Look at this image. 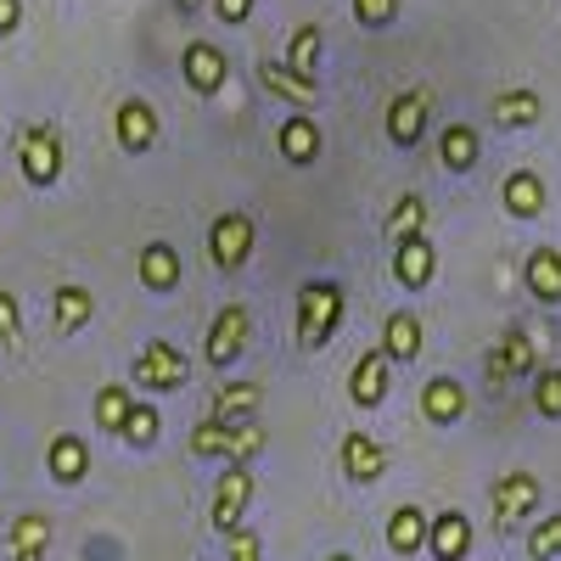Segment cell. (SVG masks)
<instances>
[{"label": "cell", "instance_id": "cell-1", "mask_svg": "<svg viewBox=\"0 0 561 561\" xmlns=\"http://www.w3.org/2000/svg\"><path fill=\"white\" fill-rule=\"evenodd\" d=\"M343 309H348V298H343L337 280H325V275L304 280L298 287V348L320 354L325 343H332V332L343 325Z\"/></svg>", "mask_w": 561, "mask_h": 561}, {"label": "cell", "instance_id": "cell-2", "mask_svg": "<svg viewBox=\"0 0 561 561\" xmlns=\"http://www.w3.org/2000/svg\"><path fill=\"white\" fill-rule=\"evenodd\" d=\"M18 169L28 185H57L62 180V129L57 124H23L18 129Z\"/></svg>", "mask_w": 561, "mask_h": 561}, {"label": "cell", "instance_id": "cell-3", "mask_svg": "<svg viewBox=\"0 0 561 561\" xmlns=\"http://www.w3.org/2000/svg\"><path fill=\"white\" fill-rule=\"evenodd\" d=\"M185 377H192V359H185L174 343H163V337H152L129 365V382L147 388V393H174V388H185Z\"/></svg>", "mask_w": 561, "mask_h": 561}, {"label": "cell", "instance_id": "cell-4", "mask_svg": "<svg viewBox=\"0 0 561 561\" xmlns=\"http://www.w3.org/2000/svg\"><path fill=\"white\" fill-rule=\"evenodd\" d=\"M253 242H259V225H253V214H242V208H230V214H219L214 225H208V264L214 270H242L248 259H253Z\"/></svg>", "mask_w": 561, "mask_h": 561}, {"label": "cell", "instance_id": "cell-5", "mask_svg": "<svg viewBox=\"0 0 561 561\" xmlns=\"http://www.w3.org/2000/svg\"><path fill=\"white\" fill-rule=\"evenodd\" d=\"M264 449V427L259 421H242V427H214L203 415L192 427V455H225L230 466H253V455Z\"/></svg>", "mask_w": 561, "mask_h": 561}, {"label": "cell", "instance_id": "cell-6", "mask_svg": "<svg viewBox=\"0 0 561 561\" xmlns=\"http://www.w3.org/2000/svg\"><path fill=\"white\" fill-rule=\"evenodd\" d=\"M248 337H253V314H248V304H225L214 320H208V337H203V359L214 365V370H230L242 359V348H248Z\"/></svg>", "mask_w": 561, "mask_h": 561}, {"label": "cell", "instance_id": "cell-7", "mask_svg": "<svg viewBox=\"0 0 561 561\" xmlns=\"http://www.w3.org/2000/svg\"><path fill=\"white\" fill-rule=\"evenodd\" d=\"M253 466H225L219 472V483H214V500H208V523L230 539L242 528V517H248V505H253Z\"/></svg>", "mask_w": 561, "mask_h": 561}, {"label": "cell", "instance_id": "cell-8", "mask_svg": "<svg viewBox=\"0 0 561 561\" xmlns=\"http://www.w3.org/2000/svg\"><path fill=\"white\" fill-rule=\"evenodd\" d=\"M433 107H438V96H433L427 84H410V90H399V96L388 102V140H393V147H415V140L427 135Z\"/></svg>", "mask_w": 561, "mask_h": 561}, {"label": "cell", "instance_id": "cell-9", "mask_svg": "<svg viewBox=\"0 0 561 561\" xmlns=\"http://www.w3.org/2000/svg\"><path fill=\"white\" fill-rule=\"evenodd\" d=\"M539 478L534 472H505V478H494V489H489V505H494V523L500 528H517L523 517H534L539 511Z\"/></svg>", "mask_w": 561, "mask_h": 561}, {"label": "cell", "instance_id": "cell-10", "mask_svg": "<svg viewBox=\"0 0 561 561\" xmlns=\"http://www.w3.org/2000/svg\"><path fill=\"white\" fill-rule=\"evenodd\" d=\"M388 393H393V359H388L382 343H377V348H365V354L354 359V370H348V399H354L359 410H377V404H388Z\"/></svg>", "mask_w": 561, "mask_h": 561}, {"label": "cell", "instance_id": "cell-11", "mask_svg": "<svg viewBox=\"0 0 561 561\" xmlns=\"http://www.w3.org/2000/svg\"><path fill=\"white\" fill-rule=\"evenodd\" d=\"M539 365V348H534V337L523 332V325H511V332L489 348V382L494 388H505V382H523L528 370Z\"/></svg>", "mask_w": 561, "mask_h": 561}, {"label": "cell", "instance_id": "cell-12", "mask_svg": "<svg viewBox=\"0 0 561 561\" xmlns=\"http://www.w3.org/2000/svg\"><path fill=\"white\" fill-rule=\"evenodd\" d=\"M113 129H118V147H124L129 158H140V152H152V140H158L163 118H158V107H152V102L124 96V102H118V113H113Z\"/></svg>", "mask_w": 561, "mask_h": 561}, {"label": "cell", "instance_id": "cell-13", "mask_svg": "<svg viewBox=\"0 0 561 561\" xmlns=\"http://www.w3.org/2000/svg\"><path fill=\"white\" fill-rule=\"evenodd\" d=\"M337 460H343V478H348V483H359V489H365V483H377V478L388 472V449H382L377 438H370L365 427L343 433V455H337Z\"/></svg>", "mask_w": 561, "mask_h": 561}, {"label": "cell", "instance_id": "cell-14", "mask_svg": "<svg viewBox=\"0 0 561 561\" xmlns=\"http://www.w3.org/2000/svg\"><path fill=\"white\" fill-rule=\"evenodd\" d=\"M180 73H185V84L197 90V96H214V90H225V51L219 45H208V39H192L185 45V57H180Z\"/></svg>", "mask_w": 561, "mask_h": 561}, {"label": "cell", "instance_id": "cell-15", "mask_svg": "<svg viewBox=\"0 0 561 561\" xmlns=\"http://www.w3.org/2000/svg\"><path fill=\"white\" fill-rule=\"evenodd\" d=\"M427 550H433V561H466V550H472V517L466 511H438L427 523Z\"/></svg>", "mask_w": 561, "mask_h": 561}, {"label": "cell", "instance_id": "cell-16", "mask_svg": "<svg viewBox=\"0 0 561 561\" xmlns=\"http://www.w3.org/2000/svg\"><path fill=\"white\" fill-rule=\"evenodd\" d=\"M275 147H280V158H287L293 169H309L320 158V124L309 113H287L280 129H275Z\"/></svg>", "mask_w": 561, "mask_h": 561}, {"label": "cell", "instance_id": "cell-17", "mask_svg": "<svg viewBox=\"0 0 561 561\" xmlns=\"http://www.w3.org/2000/svg\"><path fill=\"white\" fill-rule=\"evenodd\" d=\"M427 219H433V203L421 197V192H404V197L388 208V219H382L388 248H404V242H415V237H427Z\"/></svg>", "mask_w": 561, "mask_h": 561}, {"label": "cell", "instance_id": "cell-18", "mask_svg": "<svg viewBox=\"0 0 561 561\" xmlns=\"http://www.w3.org/2000/svg\"><path fill=\"white\" fill-rule=\"evenodd\" d=\"M259 404H264V382H225L208 404V421L214 427H242V421H253Z\"/></svg>", "mask_w": 561, "mask_h": 561}, {"label": "cell", "instance_id": "cell-19", "mask_svg": "<svg viewBox=\"0 0 561 561\" xmlns=\"http://www.w3.org/2000/svg\"><path fill=\"white\" fill-rule=\"evenodd\" d=\"M433 275H438V248H433V237H415V242L393 248V280H399V287L421 293Z\"/></svg>", "mask_w": 561, "mask_h": 561}, {"label": "cell", "instance_id": "cell-20", "mask_svg": "<svg viewBox=\"0 0 561 561\" xmlns=\"http://www.w3.org/2000/svg\"><path fill=\"white\" fill-rule=\"evenodd\" d=\"M45 472H51L62 489L84 483V472H90V444H84L79 433H57L51 449H45Z\"/></svg>", "mask_w": 561, "mask_h": 561}, {"label": "cell", "instance_id": "cell-21", "mask_svg": "<svg viewBox=\"0 0 561 561\" xmlns=\"http://www.w3.org/2000/svg\"><path fill=\"white\" fill-rule=\"evenodd\" d=\"M500 203L511 219H539L545 214V180L534 169H511L505 185H500Z\"/></svg>", "mask_w": 561, "mask_h": 561}, {"label": "cell", "instance_id": "cell-22", "mask_svg": "<svg viewBox=\"0 0 561 561\" xmlns=\"http://www.w3.org/2000/svg\"><path fill=\"white\" fill-rule=\"evenodd\" d=\"M421 415L433 421V427H455V421L466 415V388L455 377H433L421 382Z\"/></svg>", "mask_w": 561, "mask_h": 561}, {"label": "cell", "instance_id": "cell-23", "mask_svg": "<svg viewBox=\"0 0 561 561\" xmlns=\"http://www.w3.org/2000/svg\"><path fill=\"white\" fill-rule=\"evenodd\" d=\"M135 275H140V287L147 293H174L180 287V253L169 242H147L135 259Z\"/></svg>", "mask_w": 561, "mask_h": 561}, {"label": "cell", "instance_id": "cell-24", "mask_svg": "<svg viewBox=\"0 0 561 561\" xmlns=\"http://www.w3.org/2000/svg\"><path fill=\"white\" fill-rule=\"evenodd\" d=\"M259 79H264V90H275L280 102H293V113H309V107H314V96H320V84H314V79H298L293 68H280L275 57H264V62H259Z\"/></svg>", "mask_w": 561, "mask_h": 561}, {"label": "cell", "instance_id": "cell-25", "mask_svg": "<svg viewBox=\"0 0 561 561\" xmlns=\"http://www.w3.org/2000/svg\"><path fill=\"white\" fill-rule=\"evenodd\" d=\"M489 113H494V124H500V129H534V124L545 118V102H539V90L517 84V90H500Z\"/></svg>", "mask_w": 561, "mask_h": 561}, {"label": "cell", "instance_id": "cell-26", "mask_svg": "<svg viewBox=\"0 0 561 561\" xmlns=\"http://www.w3.org/2000/svg\"><path fill=\"white\" fill-rule=\"evenodd\" d=\"M90 314H96V298H90V287H57L51 293V325H57V337H73L90 325Z\"/></svg>", "mask_w": 561, "mask_h": 561}, {"label": "cell", "instance_id": "cell-27", "mask_svg": "<svg viewBox=\"0 0 561 561\" xmlns=\"http://www.w3.org/2000/svg\"><path fill=\"white\" fill-rule=\"evenodd\" d=\"M427 511L421 505H399V511H388V550L393 556H415V550H427Z\"/></svg>", "mask_w": 561, "mask_h": 561}, {"label": "cell", "instance_id": "cell-28", "mask_svg": "<svg viewBox=\"0 0 561 561\" xmlns=\"http://www.w3.org/2000/svg\"><path fill=\"white\" fill-rule=\"evenodd\" d=\"M523 280L539 304H561V248H534L523 264Z\"/></svg>", "mask_w": 561, "mask_h": 561}, {"label": "cell", "instance_id": "cell-29", "mask_svg": "<svg viewBox=\"0 0 561 561\" xmlns=\"http://www.w3.org/2000/svg\"><path fill=\"white\" fill-rule=\"evenodd\" d=\"M382 354H388L393 365H410V359L421 354V314H410V309H393V314H388V325H382Z\"/></svg>", "mask_w": 561, "mask_h": 561}, {"label": "cell", "instance_id": "cell-30", "mask_svg": "<svg viewBox=\"0 0 561 561\" xmlns=\"http://www.w3.org/2000/svg\"><path fill=\"white\" fill-rule=\"evenodd\" d=\"M478 152H483V140H478L472 124H444V135H438V158H444L449 174L478 169Z\"/></svg>", "mask_w": 561, "mask_h": 561}, {"label": "cell", "instance_id": "cell-31", "mask_svg": "<svg viewBox=\"0 0 561 561\" xmlns=\"http://www.w3.org/2000/svg\"><path fill=\"white\" fill-rule=\"evenodd\" d=\"M7 545H12V561H45V545H51V523H45L39 511H23V517L12 523V534H7Z\"/></svg>", "mask_w": 561, "mask_h": 561}, {"label": "cell", "instance_id": "cell-32", "mask_svg": "<svg viewBox=\"0 0 561 561\" xmlns=\"http://www.w3.org/2000/svg\"><path fill=\"white\" fill-rule=\"evenodd\" d=\"M280 68H293L298 79H314V73H320V28H314V23H298V28H293Z\"/></svg>", "mask_w": 561, "mask_h": 561}, {"label": "cell", "instance_id": "cell-33", "mask_svg": "<svg viewBox=\"0 0 561 561\" xmlns=\"http://www.w3.org/2000/svg\"><path fill=\"white\" fill-rule=\"evenodd\" d=\"M129 410H135L129 388H124V382H107V388L96 393V427L118 438V433H124V421H129Z\"/></svg>", "mask_w": 561, "mask_h": 561}, {"label": "cell", "instance_id": "cell-34", "mask_svg": "<svg viewBox=\"0 0 561 561\" xmlns=\"http://www.w3.org/2000/svg\"><path fill=\"white\" fill-rule=\"evenodd\" d=\"M158 427H163V421H158V410H152V404H135L118 438H124V444H135V449H152V444H158Z\"/></svg>", "mask_w": 561, "mask_h": 561}, {"label": "cell", "instance_id": "cell-35", "mask_svg": "<svg viewBox=\"0 0 561 561\" xmlns=\"http://www.w3.org/2000/svg\"><path fill=\"white\" fill-rule=\"evenodd\" d=\"M528 556L534 561H556L561 556V517H539L528 528Z\"/></svg>", "mask_w": 561, "mask_h": 561}, {"label": "cell", "instance_id": "cell-36", "mask_svg": "<svg viewBox=\"0 0 561 561\" xmlns=\"http://www.w3.org/2000/svg\"><path fill=\"white\" fill-rule=\"evenodd\" d=\"M534 410L545 421H561V365L539 370V382H534Z\"/></svg>", "mask_w": 561, "mask_h": 561}, {"label": "cell", "instance_id": "cell-37", "mask_svg": "<svg viewBox=\"0 0 561 561\" xmlns=\"http://www.w3.org/2000/svg\"><path fill=\"white\" fill-rule=\"evenodd\" d=\"M354 18L359 28H388L399 23V0H354Z\"/></svg>", "mask_w": 561, "mask_h": 561}, {"label": "cell", "instance_id": "cell-38", "mask_svg": "<svg viewBox=\"0 0 561 561\" xmlns=\"http://www.w3.org/2000/svg\"><path fill=\"white\" fill-rule=\"evenodd\" d=\"M0 343H7V348L23 343V309H18L12 293H0Z\"/></svg>", "mask_w": 561, "mask_h": 561}, {"label": "cell", "instance_id": "cell-39", "mask_svg": "<svg viewBox=\"0 0 561 561\" xmlns=\"http://www.w3.org/2000/svg\"><path fill=\"white\" fill-rule=\"evenodd\" d=\"M230 561H264V550H259V534H253V528H237V534H230Z\"/></svg>", "mask_w": 561, "mask_h": 561}, {"label": "cell", "instance_id": "cell-40", "mask_svg": "<svg viewBox=\"0 0 561 561\" xmlns=\"http://www.w3.org/2000/svg\"><path fill=\"white\" fill-rule=\"evenodd\" d=\"M214 18L230 23V28H242V23L253 18V0H214Z\"/></svg>", "mask_w": 561, "mask_h": 561}, {"label": "cell", "instance_id": "cell-41", "mask_svg": "<svg viewBox=\"0 0 561 561\" xmlns=\"http://www.w3.org/2000/svg\"><path fill=\"white\" fill-rule=\"evenodd\" d=\"M23 23V0H0V34H12Z\"/></svg>", "mask_w": 561, "mask_h": 561}, {"label": "cell", "instance_id": "cell-42", "mask_svg": "<svg viewBox=\"0 0 561 561\" xmlns=\"http://www.w3.org/2000/svg\"><path fill=\"white\" fill-rule=\"evenodd\" d=\"M174 7H180V12H197V7H203V0H174Z\"/></svg>", "mask_w": 561, "mask_h": 561}, {"label": "cell", "instance_id": "cell-43", "mask_svg": "<svg viewBox=\"0 0 561 561\" xmlns=\"http://www.w3.org/2000/svg\"><path fill=\"white\" fill-rule=\"evenodd\" d=\"M325 561H354V556H348V550H337V556H325Z\"/></svg>", "mask_w": 561, "mask_h": 561}]
</instances>
